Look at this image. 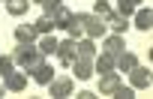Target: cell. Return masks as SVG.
<instances>
[{
  "mask_svg": "<svg viewBox=\"0 0 153 99\" xmlns=\"http://www.w3.org/2000/svg\"><path fill=\"white\" fill-rule=\"evenodd\" d=\"M12 60H15L18 66L30 69L33 63H39V60H42V54H39V48H36L33 42H27V45H24V42H18V45H15V51H12Z\"/></svg>",
  "mask_w": 153,
  "mask_h": 99,
  "instance_id": "1",
  "label": "cell"
},
{
  "mask_svg": "<svg viewBox=\"0 0 153 99\" xmlns=\"http://www.w3.org/2000/svg\"><path fill=\"white\" fill-rule=\"evenodd\" d=\"M78 15V21H81V27H84V33L90 36V39H96V36H105V18H99V15H93V12H75Z\"/></svg>",
  "mask_w": 153,
  "mask_h": 99,
  "instance_id": "2",
  "label": "cell"
},
{
  "mask_svg": "<svg viewBox=\"0 0 153 99\" xmlns=\"http://www.w3.org/2000/svg\"><path fill=\"white\" fill-rule=\"evenodd\" d=\"M27 72L33 75V81H36V84H48V81L54 78V69H51V63H48L45 57H42L39 63H33V66H30Z\"/></svg>",
  "mask_w": 153,
  "mask_h": 99,
  "instance_id": "3",
  "label": "cell"
},
{
  "mask_svg": "<svg viewBox=\"0 0 153 99\" xmlns=\"http://www.w3.org/2000/svg\"><path fill=\"white\" fill-rule=\"evenodd\" d=\"M129 81H132V87H138V90H147V87H150V69L135 63V66L129 69Z\"/></svg>",
  "mask_w": 153,
  "mask_h": 99,
  "instance_id": "4",
  "label": "cell"
},
{
  "mask_svg": "<svg viewBox=\"0 0 153 99\" xmlns=\"http://www.w3.org/2000/svg\"><path fill=\"white\" fill-rule=\"evenodd\" d=\"M123 48H126V39H123V33H111V36H105V54H111L114 60L123 54Z\"/></svg>",
  "mask_w": 153,
  "mask_h": 99,
  "instance_id": "5",
  "label": "cell"
},
{
  "mask_svg": "<svg viewBox=\"0 0 153 99\" xmlns=\"http://www.w3.org/2000/svg\"><path fill=\"white\" fill-rule=\"evenodd\" d=\"M45 87H48L51 96H72V87L75 84H72V78H51Z\"/></svg>",
  "mask_w": 153,
  "mask_h": 99,
  "instance_id": "6",
  "label": "cell"
},
{
  "mask_svg": "<svg viewBox=\"0 0 153 99\" xmlns=\"http://www.w3.org/2000/svg\"><path fill=\"white\" fill-rule=\"evenodd\" d=\"M72 72H75V78H81V81H87L90 75H93V60H84V57H75L72 63Z\"/></svg>",
  "mask_w": 153,
  "mask_h": 99,
  "instance_id": "7",
  "label": "cell"
},
{
  "mask_svg": "<svg viewBox=\"0 0 153 99\" xmlns=\"http://www.w3.org/2000/svg\"><path fill=\"white\" fill-rule=\"evenodd\" d=\"M75 57H78V54H75V39H66V42L57 45V60H60L63 66H69Z\"/></svg>",
  "mask_w": 153,
  "mask_h": 99,
  "instance_id": "8",
  "label": "cell"
},
{
  "mask_svg": "<svg viewBox=\"0 0 153 99\" xmlns=\"http://www.w3.org/2000/svg\"><path fill=\"white\" fill-rule=\"evenodd\" d=\"M120 84H123V81H120L114 72H108V75H102V78H99V93H102V96H114Z\"/></svg>",
  "mask_w": 153,
  "mask_h": 99,
  "instance_id": "9",
  "label": "cell"
},
{
  "mask_svg": "<svg viewBox=\"0 0 153 99\" xmlns=\"http://www.w3.org/2000/svg\"><path fill=\"white\" fill-rule=\"evenodd\" d=\"M3 84H6V90H12V93H21V90L27 87V75H24V72H9V75L3 78Z\"/></svg>",
  "mask_w": 153,
  "mask_h": 99,
  "instance_id": "10",
  "label": "cell"
},
{
  "mask_svg": "<svg viewBox=\"0 0 153 99\" xmlns=\"http://www.w3.org/2000/svg\"><path fill=\"white\" fill-rule=\"evenodd\" d=\"M75 54L84 57V60H93V57H96V45H93V39H90V36H87V39H75Z\"/></svg>",
  "mask_w": 153,
  "mask_h": 99,
  "instance_id": "11",
  "label": "cell"
},
{
  "mask_svg": "<svg viewBox=\"0 0 153 99\" xmlns=\"http://www.w3.org/2000/svg\"><path fill=\"white\" fill-rule=\"evenodd\" d=\"M51 18H54V24H57V27H63V30H66V27L75 21V12H72V9H66V6H57V9L51 12Z\"/></svg>",
  "mask_w": 153,
  "mask_h": 99,
  "instance_id": "12",
  "label": "cell"
},
{
  "mask_svg": "<svg viewBox=\"0 0 153 99\" xmlns=\"http://www.w3.org/2000/svg\"><path fill=\"white\" fill-rule=\"evenodd\" d=\"M93 72H99V75H108V72H114V57L111 54H99V57H93Z\"/></svg>",
  "mask_w": 153,
  "mask_h": 99,
  "instance_id": "13",
  "label": "cell"
},
{
  "mask_svg": "<svg viewBox=\"0 0 153 99\" xmlns=\"http://www.w3.org/2000/svg\"><path fill=\"white\" fill-rule=\"evenodd\" d=\"M105 27H111L114 33H126V27H129V21L120 15V12H108L105 15Z\"/></svg>",
  "mask_w": 153,
  "mask_h": 99,
  "instance_id": "14",
  "label": "cell"
},
{
  "mask_svg": "<svg viewBox=\"0 0 153 99\" xmlns=\"http://www.w3.org/2000/svg\"><path fill=\"white\" fill-rule=\"evenodd\" d=\"M36 36H39V30H36L33 24H18V27H15V42H24V45H27V42H33Z\"/></svg>",
  "mask_w": 153,
  "mask_h": 99,
  "instance_id": "15",
  "label": "cell"
},
{
  "mask_svg": "<svg viewBox=\"0 0 153 99\" xmlns=\"http://www.w3.org/2000/svg\"><path fill=\"white\" fill-rule=\"evenodd\" d=\"M57 45H60V42H57L51 33H45V36L39 39V45H36V48H39V54H42V57H51V54H57Z\"/></svg>",
  "mask_w": 153,
  "mask_h": 99,
  "instance_id": "16",
  "label": "cell"
},
{
  "mask_svg": "<svg viewBox=\"0 0 153 99\" xmlns=\"http://www.w3.org/2000/svg\"><path fill=\"white\" fill-rule=\"evenodd\" d=\"M135 27H138V30H150V27H153V12H150V6L135 12Z\"/></svg>",
  "mask_w": 153,
  "mask_h": 99,
  "instance_id": "17",
  "label": "cell"
},
{
  "mask_svg": "<svg viewBox=\"0 0 153 99\" xmlns=\"http://www.w3.org/2000/svg\"><path fill=\"white\" fill-rule=\"evenodd\" d=\"M135 63H138V60H135V54H132V51H123V54H120V57L114 60V66H117L120 72H129V69H132Z\"/></svg>",
  "mask_w": 153,
  "mask_h": 99,
  "instance_id": "18",
  "label": "cell"
},
{
  "mask_svg": "<svg viewBox=\"0 0 153 99\" xmlns=\"http://www.w3.org/2000/svg\"><path fill=\"white\" fill-rule=\"evenodd\" d=\"M33 27H36V30H39V33L45 36V33H51V30H54L57 24H54V18H51V15H42L39 21H33Z\"/></svg>",
  "mask_w": 153,
  "mask_h": 99,
  "instance_id": "19",
  "label": "cell"
},
{
  "mask_svg": "<svg viewBox=\"0 0 153 99\" xmlns=\"http://www.w3.org/2000/svg\"><path fill=\"white\" fill-rule=\"evenodd\" d=\"M27 6H30V0H6V9H9L12 15H24Z\"/></svg>",
  "mask_w": 153,
  "mask_h": 99,
  "instance_id": "20",
  "label": "cell"
},
{
  "mask_svg": "<svg viewBox=\"0 0 153 99\" xmlns=\"http://www.w3.org/2000/svg\"><path fill=\"white\" fill-rule=\"evenodd\" d=\"M66 33H69V39H81V33H84V27H81V21H78V15H75V21L66 27Z\"/></svg>",
  "mask_w": 153,
  "mask_h": 99,
  "instance_id": "21",
  "label": "cell"
},
{
  "mask_svg": "<svg viewBox=\"0 0 153 99\" xmlns=\"http://www.w3.org/2000/svg\"><path fill=\"white\" fill-rule=\"evenodd\" d=\"M117 12H120L123 18H129V15L135 12V3H132V0H117Z\"/></svg>",
  "mask_w": 153,
  "mask_h": 99,
  "instance_id": "22",
  "label": "cell"
},
{
  "mask_svg": "<svg viewBox=\"0 0 153 99\" xmlns=\"http://www.w3.org/2000/svg\"><path fill=\"white\" fill-rule=\"evenodd\" d=\"M108 12H111V6L105 3V0H96V6H93V15H99V18H105Z\"/></svg>",
  "mask_w": 153,
  "mask_h": 99,
  "instance_id": "23",
  "label": "cell"
},
{
  "mask_svg": "<svg viewBox=\"0 0 153 99\" xmlns=\"http://www.w3.org/2000/svg\"><path fill=\"white\" fill-rule=\"evenodd\" d=\"M12 66H15V60H12V57H0V72H3V78L12 72Z\"/></svg>",
  "mask_w": 153,
  "mask_h": 99,
  "instance_id": "24",
  "label": "cell"
},
{
  "mask_svg": "<svg viewBox=\"0 0 153 99\" xmlns=\"http://www.w3.org/2000/svg\"><path fill=\"white\" fill-rule=\"evenodd\" d=\"M114 96H117V99H132V96H135V93H132V87H123V84H120V87H117V93H114Z\"/></svg>",
  "mask_w": 153,
  "mask_h": 99,
  "instance_id": "25",
  "label": "cell"
},
{
  "mask_svg": "<svg viewBox=\"0 0 153 99\" xmlns=\"http://www.w3.org/2000/svg\"><path fill=\"white\" fill-rule=\"evenodd\" d=\"M57 6H63L60 0H45V3H42V9H45V15H51V12H54Z\"/></svg>",
  "mask_w": 153,
  "mask_h": 99,
  "instance_id": "26",
  "label": "cell"
},
{
  "mask_svg": "<svg viewBox=\"0 0 153 99\" xmlns=\"http://www.w3.org/2000/svg\"><path fill=\"white\" fill-rule=\"evenodd\" d=\"M75 96H78V99H93L96 93H90V90H81V93H75Z\"/></svg>",
  "mask_w": 153,
  "mask_h": 99,
  "instance_id": "27",
  "label": "cell"
},
{
  "mask_svg": "<svg viewBox=\"0 0 153 99\" xmlns=\"http://www.w3.org/2000/svg\"><path fill=\"white\" fill-rule=\"evenodd\" d=\"M3 90H6V84H0V96H3Z\"/></svg>",
  "mask_w": 153,
  "mask_h": 99,
  "instance_id": "28",
  "label": "cell"
},
{
  "mask_svg": "<svg viewBox=\"0 0 153 99\" xmlns=\"http://www.w3.org/2000/svg\"><path fill=\"white\" fill-rule=\"evenodd\" d=\"M30 3H45V0H30Z\"/></svg>",
  "mask_w": 153,
  "mask_h": 99,
  "instance_id": "29",
  "label": "cell"
}]
</instances>
